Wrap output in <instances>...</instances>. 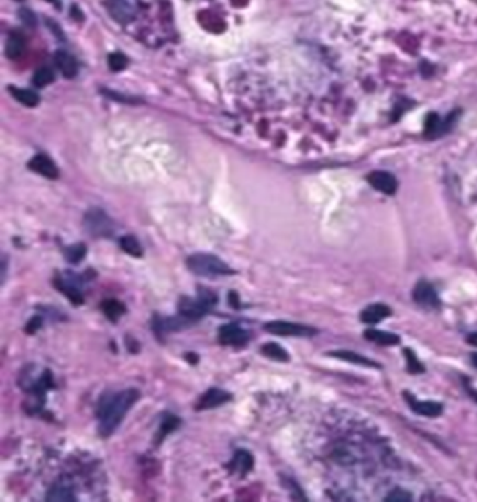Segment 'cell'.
I'll use <instances>...</instances> for the list:
<instances>
[{
  "mask_svg": "<svg viewBox=\"0 0 477 502\" xmlns=\"http://www.w3.org/2000/svg\"><path fill=\"white\" fill-rule=\"evenodd\" d=\"M403 354L406 357V364H408V372L410 374H420L424 372V365L417 360V356L413 350L410 349H405Z\"/></svg>",
  "mask_w": 477,
  "mask_h": 502,
  "instance_id": "28",
  "label": "cell"
},
{
  "mask_svg": "<svg viewBox=\"0 0 477 502\" xmlns=\"http://www.w3.org/2000/svg\"><path fill=\"white\" fill-rule=\"evenodd\" d=\"M10 94L23 105L25 106H36L39 102V95L32 91V90H27V89H17V87H10Z\"/></svg>",
  "mask_w": 477,
  "mask_h": 502,
  "instance_id": "23",
  "label": "cell"
},
{
  "mask_svg": "<svg viewBox=\"0 0 477 502\" xmlns=\"http://www.w3.org/2000/svg\"><path fill=\"white\" fill-rule=\"evenodd\" d=\"M76 499H77V497L74 492V484L66 476H63L58 481H55L47 494V501H49V502H56V501L73 502Z\"/></svg>",
  "mask_w": 477,
  "mask_h": 502,
  "instance_id": "10",
  "label": "cell"
},
{
  "mask_svg": "<svg viewBox=\"0 0 477 502\" xmlns=\"http://www.w3.org/2000/svg\"><path fill=\"white\" fill-rule=\"evenodd\" d=\"M21 19H24L30 25L35 24V17L28 10H21Z\"/></svg>",
  "mask_w": 477,
  "mask_h": 502,
  "instance_id": "34",
  "label": "cell"
},
{
  "mask_svg": "<svg viewBox=\"0 0 477 502\" xmlns=\"http://www.w3.org/2000/svg\"><path fill=\"white\" fill-rule=\"evenodd\" d=\"M328 356H332L335 358H339L342 361L350 363V364H355V365H362V367H370V368H381V365L364 356H360L357 353L348 352V350H336V352H331L328 353Z\"/></svg>",
  "mask_w": 477,
  "mask_h": 502,
  "instance_id": "17",
  "label": "cell"
},
{
  "mask_svg": "<svg viewBox=\"0 0 477 502\" xmlns=\"http://www.w3.org/2000/svg\"><path fill=\"white\" fill-rule=\"evenodd\" d=\"M85 227L94 237H109L113 233V223L100 209H91L85 217Z\"/></svg>",
  "mask_w": 477,
  "mask_h": 502,
  "instance_id": "6",
  "label": "cell"
},
{
  "mask_svg": "<svg viewBox=\"0 0 477 502\" xmlns=\"http://www.w3.org/2000/svg\"><path fill=\"white\" fill-rule=\"evenodd\" d=\"M140 392L137 389H125L102 400L98 410V434L102 438L111 437L121 426L129 410L137 403Z\"/></svg>",
  "mask_w": 477,
  "mask_h": 502,
  "instance_id": "1",
  "label": "cell"
},
{
  "mask_svg": "<svg viewBox=\"0 0 477 502\" xmlns=\"http://www.w3.org/2000/svg\"><path fill=\"white\" fill-rule=\"evenodd\" d=\"M101 310L104 312V315L113 323H116L119 319H121L125 312H126V306L122 301L115 299V298H109L102 301L101 304Z\"/></svg>",
  "mask_w": 477,
  "mask_h": 502,
  "instance_id": "18",
  "label": "cell"
},
{
  "mask_svg": "<svg viewBox=\"0 0 477 502\" xmlns=\"http://www.w3.org/2000/svg\"><path fill=\"white\" fill-rule=\"evenodd\" d=\"M217 295L208 290V288H199L197 295L190 297H181L178 301V314L186 318L189 322H196L206 317L213 308L217 305Z\"/></svg>",
  "mask_w": 477,
  "mask_h": 502,
  "instance_id": "2",
  "label": "cell"
},
{
  "mask_svg": "<svg viewBox=\"0 0 477 502\" xmlns=\"http://www.w3.org/2000/svg\"><path fill=\"white\" fill-rule=\"evenodd\" d=\"M112 14L116 20L119 21H126L131 16V10L128 8V5L125 2H122V0H119V2H116L112 8Z\"/></svg>",
  "mask_w": 477,
  "mask_h": 502,
  "instance_id": "29",
  "label": "cell"
},
{
  "mask_svg": "<svg viewBox=\"0 0 477 502\" xmlns=\"http://www.w3.org/2000/svg\"><path fill=\"white\" fill-rule=\"evenodd\" d=\"M467 343L469 344H472V345H474V347H477V332L476 333H470L469 336H467Z\"/></svg>",
  "mask_w": 477,
  "mask_h": 502,
  "instance_id": "35",
  "label": "cell"
},
{
  "mask_svg": "<svg viewBox=\"0 0 477 502\" xmlns=\"http://www.w3.org/2000/svg\"><path fill=\"white\" fill-rule=\"evenodd\" d=\"M263 329L270 334L282 337H312L318 333L312 326L287 321H270L265 323Z\"/></svg>",
  "mask_w": 477,
  "mask_h": 502,
  "instance_id": "4",
  "label": "cell"
},
{
  "mask_svg": "<svg viewBox=\"0 0 477 502\" xmlns=\"http://www.w3.org/2000/svg\"><path fill=\"white\" fill-rule=\"evenodd\" d=\"M121 248L131 256H135V258L143 256V248H142L140 242L137 241V238H135L133 236H126V237L121 238Z\"/></svg>",
  "mask_w": 477,
  "mask_h": 502,
  "instance_id": "26",
  "label": "cell"
},
{
  "mask_svg": "<svg viewBox=\"0 0 477 502\" xmlns=\"http://www.w3.org/2000/svg\"><path fill=\"white\" fill-rule=\"evenodd\" d=\"M87 253V248L85 244H74V245H70L66 248L65 251V256H66V260L73 263V264H77L80 263L85 256Z\"/></svg>",
  "mask_w": 477,
  "mask_h": 502,
  "instance_id": "25",
  "label": "cell"
},
{
  "mask_svg": "<svg viewBox=\"0 0 477 502\" xmlns=\"http://www.w3.org/2000/svg\"><path fill=\"white\" fill-rule=\"evenodd\" d=\"M409 407L419 415H423V417H439L441 415L444 407L441 403L439 402H432V400H419L416 399L414 395L409 393V392H405L403 393Z\"/></svg>",
  "mask_w": 477,
  "mask_h": 502,
  "instance_id": "12",
  "label": "cell"
},
{
  "mask_svg": "<svg viewBox=\"0 0 477 502\" xmlns=\"http://www.w3.org/2000/svg\"><path fill=\"white\" fill-rule=\"evenodd\" d=\"M260 353L274 361L279 363H289L290 361V354L283 349L280 344L277 343H265L260 347Z\"/></svg>",
  "mask_w": 477,
  "mask_h": 502,
  "instance_id": "21",
  "label": "cell"
},
{
  "mask_svg": "<svg viewBox=\"0 0 477 502\" xmlns=\"http://www.w3.org/2000/svg\"><path fill=\"white\" fill-rule=\"evenodd\" d=\"M43 326V318L41 317H34L31 318L27 325H25V333L28 334H34L36 333V330Z\"/></svg>",
  "mask_w": 477,
  "mask_h": 502,
  "instance_id": "32",
  "label": "cell"
},
{
  "mask_svg": "<svg viewBox=\"0 0 477 502\" xmlns=\"http://www.w3.org/2000/svg\"><path fill=\"white\" fill-rule=\"evenodd\" d=\"M364 337L373 343L381 344V345H395L401 343V337L390 333V332H384V330H378V329H367L364 332Z\"/></svg>",
  "mask_w": 477,
  "mask_h": 502,
  "instance_id": "20",
  "label": "cell"
},
{
  "mask_svg": "<svg viewBox=\"0 0 477 502\" xmlns=\"http://www.w3.org/2000/svg\"><path fill=\"white\" fill-rule=\"evenodd\" d=\"M108 63H109L111 69H113V70H116V71H118V70H122V69H125V66H126L128 60H126V58H125L124 55H121V54H113V55H111V56H109Z\"/></svg>",
  "mask_w": 477,
  "mask_h": 502,
  "instance_id": "31",
  "label": "cell"
},
{
  "mask_svg": "<svg viewBox=\"0 0 477 502\" xmlns=\"http://www.w3.org/2000/svg\"><path fill=\"white\" fill-rule=\"evenodd\" d=\"M54 286L65 297H67L73 305H82L85 302V297L82 293L83 280L77 275H74L71 272L59 273L54 280Z\"/></svg>",
  "mask_w": 477,
  "mask_h": 502,
  "instance_id": "5",
  "label": "cell"
},
{
  "mask_svg": "<svg viewBox=\"0 0 477 502\" xmlns=\"http://www.w3.org/2000/svg\"><path fill=\"white\" fill-rule=\"evenodd\" d=\"M189 323H192V322H189L182 315L170 317V318H163V317H157L155 315L154 319H153V330L158 337H162V336H166L168 333L181 330V329L189 326Z\"/></svg>",
  "mask_w": 477,
  "mask_h": 502,
  "instance_id": "11",
  "label": "cell"
},
{
  "mask_svg": "<svg viewBox=\"0 0 477 502\" xmlns=\"http://www.w3.org/2000/svg\"><path fill=\"white\" fill-rule=\"evenodd\" d=\"M467 391H469V395L474 399V402L477 403V391L476 389H473V388H467Z\"/></svg>",
  "mask_w": 477,
  "mask_h": 502,
  "instance_id": "36",
  "label": "cell"
},
{
  "mask_svg": "<svg viewBox=\"0 0 477 502\" xmlns=\"http://www.w3.org/2000/svg\"><path fill=\"white\" fill-rule=\"evenodd\" d=\"M232 400V395L223 391V389H219V388H210L209 391H206L202 398L197 400L195 409L197 411H202V410H210V409H216L219 406H223L228 402Z\"/></svg>",
  "mask_w": 477,
  "mask_h": 502,
  "instance_id": "13",
  "label": "cell"
},
{
  "mask_svg": "<svg viewBox=\"0 0 477 502\" xmlns=\"http://www.w3.org/2000/svg\"><path fill=\"white\" fill-rule=\"evenodd\" d=\"M228 301H230V305H231L232 308H236V310H238V308L241 306V304H240V297H238V294H236L235 291H231V293L228 294Z\"/></svg>",
  "mask_w": 477,
  "mask_h": 502,
  "instance_id": "33",
  "label": "cell"
},
{
  "mask_svg": "<svg viewBox=\"0 0 477 502\" xmlns=\"http://www.w3.org/2000/svg\"><path fill=\"white\" fill-rule=\"evenodd\" d=\"M186 264L192 273L203 277L231 276L235 273V270L231 269L225 262L210 253L190 255L186 260Z\"/></svg>",
  "mask_w": 477,
  "mask_h": 502,
  "instance_id": "3",
  "label": "cell"
},
{
  "mask_svg": "<svg viewBox=\"0 0 477 502\" xmlns=\"http://www.w3.org/2000/svg\"><path fill=\"white\" fill-rule=\"evenodd\" d=\"M28 168L48 179H56L59 176V170L56 164L49 157L43 156V154H38V156L32 157L28 163Z\"/></svg>",
  "mask_w": 477,
  "mask_h": 502,
  "instance_id": "14",
  "label": "cell"
},
{
  "mask_svg": "<svg viewBox=\"0 0 477 502\" xmlns=\"http://www.w3.org/2000/svg\"><path fill=\"white\" fill-rule=\"evenodd\" d=\"M385 501H392V502H397V501H412V495L401 488H396L393 491L389 492V495L385 497Z\"/></svg>",
  "mask_w": 477,
  "mask_h": 502,
  "instance_id": "30",
  "label": "cell"
},
{
  "mask_svg": "<svg viewBox=\"0 0 477 502\" xmlns=\"http://www.w3.org/2000/svg\"><path fill=\"white\" fill-rule=\"evenodd\" d=\"M413 299L419 305L427 308V310H440L441 308L439 294H436L435 288L427 282L417 283V286L413 290Z\"/></svg>",
  "mask_w": 477,
  "mask_h": 502,
  "instance_id": "9",
  "label": "cell"
},
{
  "mask_svg": "<svg viewBox=\"0 0 477 502\" xmlns=\"http://www.w3.org/2000/svg\"><path fill=\"white\" fill-rule=\"evenodd\" d=\"M472 363H473V365L477 368V353L472 354Z\"/></svg>",
  "mask_w": 477,
  "mask_h": 502,
  "instance_id": "37",
  "label": "cell"
},
{
  "mask_svg": "<svg viewBox=\"0 0 477 502\" xmlns=\"http://www.w3.org/2000/svg\"><path fill=\"white\" fill-rule=\"evenodd\" d=\"M251 340V333L238 323H227L219 329V341L228 347H244Z\"/></svg>",
  "mask_w": 477,
  "mask_h": 502,
  "instance_id": "7",
  "label": "cell"
},
{
  "mask_svg": "<svg viewBox=\"0 0 477 502\" xmlns=\"http://www.w3.org/2000/svg\"><path fill=\"white\" fill-rule=\"evenodd\" d=\"M24 52V40L19 34H13L9 36L6 43V55L10 59H17Z\"/></svg>",
  "mask_w": 477,
  "mask_h": 502,
  "instance_id": "24",
  "label": "cell"
},
{
  "mask_svg": "<svg viewBox=\"0 0 477 502\" xmlns=\"http://www.w3.org/2000/svg\"><path fill=\"white\" fill-rule=\"evenodd\" d=\"M179 424H181V420H179L177 415H174V414H171V413L166 414V415L163 417V420H162L160 430H158V434H157V437H155V442H157V444H162V441H163L167 435H170L173 431H175V430L179 427Z\"/></svg>",
  "mask_w": 477,
  "mask_h": 502,
  "instance_id": "22",
  "label": "cell"
},
{
  "mask_svg": "<svg viewBox=\"0 0 477 502\" xmlns=\"http://www.w3.org/2000/svg\"><path fill=\"white\" fill-rule=\"evenodd\" d=\"M55 63L66 79H71V77L77 74V63L70 54L65 51H58L55 54Z\"/></svg>",
  "mask_w": 477,
  "mask_h": 502,
  "instance_id": "19",
  "label": "cell"
},
{
  "mask_svg": "<svg viewBox=\"0 0 477 502\" xmlns=\"http://www.w3.org/2000/svg\"><path fill=\"white\" fill-rule=\"evenodd\" d=\"M254 465H255V460H254V456L245 450V449H238L232 459L227 463V469L231 475H235L238 477L244 479L245 476H248L252 469H254Z\"/></svg>",
  "mask_w": 477,
  "mask_h": 502,
  "instance_id": "8",
  "label": "cell"
},
{
  "mask_svg": "<svg viewBox=\"0 0 477 502\" xmlns=\"http://www.w3.org/2000/svg\"><path fill=\"white\" fill-rule=\"evenodd\" d=\"M392 315V310L385 304H371L362 311L360 319L367 325H375Z\"/></svg>",
  "mask_w": 477,
  "mask_h": 502,
  "instance_id": "16",
  "label": "cell"
},
{
  "mask_svg": "<svg viewBox=\"0 0 477 502\" xmlns=\"http://www.w3.org/2000/svg\"><path fill=\"white\" fill-rule=\"evenodd\" d=\"M54 79H55L54 71L48 67H43L35 71L32 83L35 87H45V86L51 84L54 82Z\"/></svg>",
  "mask_w": 477,
  "mask_h": 502,
  "instance_id": "27",
  "label": "cell"
},
{
  "mask_svg": "<svg viewBox=\"0 0 477 502\" xmlns=\"http://www.w3.org/2000/svg\"><path fill=\"white\" fill-rule=\"evenodd\" d=\"M367 179L373 187H375L381 193H385V195H393L397 189V182L395 176L385 171H374L367 176Z\"/></svg>",
  "mask_w": 477,
  "mask_h": 502,
  "instance_id": "15",
  "label": "cell"
}]
</instances>
